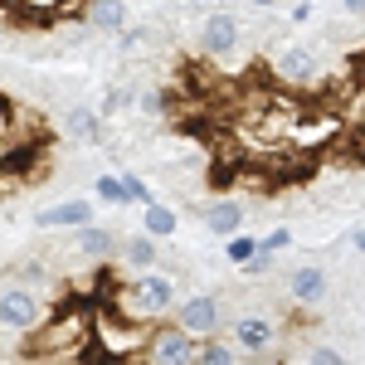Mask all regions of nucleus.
Returning a JSON list of instances; mask_svg holds the SVG:
<instances>
[{
	"instance_id": "39448f33",
	"label": "nucleus",
	"mask_w": 365,
	"mask_h": 365,
	"mask_svg": "<svg viewBox=\"0 0 365 365\" xmlns=\"http://www.w3.org/2000/svg\"><path fill=\"white\" fill-rule=\"evenodd\" d=\"M146 361H156V365L200 361V336H195V331H185L180 322H151V336H146Z\"/></svg>"
},
{
	"instance_id": "cd10ccee",
	"label": "nucleus",
	"mask_w": 365,
	"mask_h": 365,
	"mask_svg": "<svg viewBox=\"0 0 365 365\" xmlns=\"http://www.w3.org/2000/svg\"><path fill=\"white\" fill-rule=\"evenodd\" d=\"M351 244H356V253H365V229H356V234H351Z\"/></svg>"
},
{
	"instance_id": "2eb2a0df",
	"label": "nucleus",
	"mask_w": 365,
	"mask_h": 365,
	"mask_svg": "<svg viewBox=\"0 0 365 365\" xmlns=\"http://www.w3.org/2000/svg\"><path fill=\"white\" fill-rule=\"evenodd\" d=\"M117 258H122L132 273H141V268H156V263H161V239H156V234H146V229H141V234H127Z\"/></svg>"
},
{
	"instance_id": "aec40b11",
	"label": "nucleus",
	"mask_w": 365,
	"mask_h": 365,
	"mask_svg": "<svg viewBox=\"0 0 365 365\" xmlns=\"http://www.w3.org/2000/svg\"><path fill=\"white\" fill-rule=\"evenodd\" d=\"M253 253H258V239H253V234H244V229L225 239V258H229V263H239V268H244Z\"/></svg>"
},
{
	"instance_id": "f257e3e1",
	"label": "nucleus",
	"mask_w": 365,
	"mask_h": 365,
	"mask_svg": "<svg viewBox=\"0 0 365 365\" xmlns=\"http://www.w3.org/2000/svg\"><path fill=\"white\" fill-rule=\"evenodd\" d=\"M20 351L29 361H83V356H98V346H93V302H83V297L58 302L20 341Z\"/></svg>"
},
{
	"instance_id": "a211bd4d",
	"label": "nucleus",
	"mask_w": 365,
	"mask_h": 365,
	"mask_svg": "<svg viewBox=\"0 0 365 365\" xmlns=\"http://www.w3.org/2000/svg\"><path fill=\"white\" fill-rule=\"evenodd\" d=\"M93 195H98V205H113V210L132 205V195H127V180H122V175H113V170H103V175L93 180Z\"/></svg>"
},
{
	"instance_id": "1a4fd4ad",
	"label": "nucleus",
	"mask_w": 365,
	"mask_h": 365,
	"mask_svg": "<svg viewBox=\"0 0 365 365\" xmlns=\"http://www.w3.org/2000/svg\"><path fill=\"white\" fill-rule=\"evenodd\" d=\"M98 220V195L93 200H58V205H44L39 215H34V229H83Z\"/></svg>"
},
{
	"instance_id": "6e6552de",
	"label": "nucleus",
	"mask_w": 365,
	"mask_h": 365,
	"mask_svg": "<svg viewBox=\"0 0 365 365\" xmlns=\"http://www.w3.org/2000/svg\"><path fill=\"white\" fill-rule=\"evenodd\" d=\"M234 346L249 351V356L273 351V346H278V322L263 317V312H239V317H234Z\"/></svg>"
},
{
	"instance_id": "dca6fc26",
	"label": "nucleus",
	"mask_w": 365,
	"mask_h": 365,
	"mask_svg": "<svg viewBox=\"0 0 365 365\" xmlns=\"http://www.w3.org/2000/svg\"><path fill=\"white\" fill-rule=\"evenodd\" d=\"M200 220H205L210 234L229 239V234H239V229H244V205H234V200H215V205H205V210H200Z\"/></svg>"
},
{
	"instance_id": "f03ea898",
	"label": "nucleus",
	"mask_w": 365,
	"mask_h": 365,
	"mask_svg": "<svg viewBox=\"0 0 365 365\" xmlns=\"http://www.w3.org/2000/svg\"><path fill=\"white\" fill-rule=\"evenodd\" d=\"M103 302L137 317V322H161V317H170L180 307V287H175V278L166 268H141L132 282H113L103 292Z\"/></svg>"
},
{
	"instance_id": "393cba45",
	"label": "nucleus",
	"mask_w": 365,
	"mask_h": 365,
	"mask_svg": "<svg viewBox=\"0 0 365 365\" xmlns=\"http://www.w3.org/2000/svg\"><path fill=\"white\" fill-rule=\"evenodd\" d=\"M312 361H317V365H336L341 351H336V346H317V351H312Z\"/></svg>"
},
{
	"instance_id": "9d476101",
	"label": "nucleus",
	"mask_w": 365,
	"mask_h": 365,
	"mask_svg": "<svg viewBox=\"0 0 365 365\" xmlns=\"http://www.w3.org/2000/svg\"><path fill=\"white\" fill-rule=\"evenodd\" d=\"M287 297H292V307H322V302L331 297V278H327V268H317V263L292 268V273H287Z\"/></svg>"
},
{
	"instance_id": "b1692460",
	"label": "nucleus",
	"mask_w": 365,
	"mask_h": 365,
	"mask_svg": "<svg viewBox=\"0 0 365 365\" xmlns=\"http://www.w3.org/2000/svg\"><path fill=\"white\" fill-rule=\"evenodd\" d=\"M122 180H127V195H132V205H151V185H146V180H141V175H132V170H127V175H122Z\"/></svg>"
},
{
	"instance_id": "20e7f679",
	"label": "nucleus",
	"mask_w": 365,
	"mask_h": 365,
	"mask_svg": "<svg viewBox=\"0 0 365 365\" xmlns=\"http://www.w3.org/2000/svg\"><path fill=\"white\" fill-rule=\"evenodd\" d=\"M49 302H44V292L34 287V282H10V287H0V331L15 341H25L44 317H49Z\"/></svg>"
},
{
	"instance_id": "f3484780",
	"label": "nucleus",
	"mask_w": 365,
	"mask_h": 365,
	"mask_svg": "<svg viewBox=\"0 0 365 365\" xmlns=\"http://www.w3.org/2000/svg\"><path fill=\"white\" fill-rule=\"evenodd\" d=\"M141 229L146 234H156V239H175V229H180V215L161 205V200H151V205H141Z\"/></svg>"
},
{
	"instance_id": "f8f14e48",
	"label": "nucleus",
	"mask_w": 365,
	"mask_h": 365,
	"mask_svg": "<svg viewBox=\"0 0 365 365\" xmlns=\"http://www.w3.org/2000/svg\"><path fill=\"white\" fill-rule=\"evenodd\" d=\"M200 49L210 58L234 54V49H239V20H234L229 10H210L205 25H200Z\"/></svg>"
},
{
	"instance_id": "0eeeda50",
	"label": "nucleus",
	"mask_w": 365,
	"mask_h": 365,
	"mask_svg": "<svg viewBox=\"0 0 365 365\" xmlns=\"http://www.w3.org/2000/svg\"><path fill=\"white\" fill-rule=\"evenodd\" d=\"M175 322H180L185 331H195L200 341L220 336V331H225V297H215V292H195V297H185V302L175 307Z\"/></svg>"
},
{
	"instance_id": "4468645a",
	"label": "nucleus",
	"mask_w": 365,
	"mask_h": 365,
	"mask_svg": "<svg viewBox=\"0 0 365 365\" xmlns=\"http://www.w3.org/2000/svg\"><path fill=\"white\" fill-rule=\"evenodd\" d=\"M63 137L78 146H98L103 141V108H68L63 113Z\"/></svg>"
},
{
	"instance_id": "4be33fe9",
	"label": "nucleus",
	"mask_w": 365,
	"mask_h": 365,
	"mask_svg": "<svg viewBox=\"0 0 365 365\" xmlns=\"http://www.w3.org/2000/svg\"><path fill=\"white\" fill-rule=\"evenodd\" d=\"M141 44H151V29L146 25H127L117 34V49H122V54H141Z\"/></svg>"
},
{
	"instance_id": "ddd939ff",
	"label": "nucleus",
	"mask_w": 365,
	"mask_h": 365,
	"mask_svg": "<svg viewBox=\"0 0 365 365\" xmlns=\"http://www.w3.org/2000/svg\"><path fill=\"white\" fill-rule=\"evenodd\" d=\"M83 20L93 34H122L127 29V0H83Z\"/></svg>"
},
{
	"instance_id": "9b49d317",
	"label": "nucleus",
	"mask_w": 365,
	"mask_h": 365,
	"mask_svg": "<svg viewBox=\"0 0 365 365\" xmlns=\"http://www.w3.org/2000/svg\"><path fill=\"white\" fill-rule=\"evenodd\" d=\"M73 249L83 253L93 268H108L117 253H122V239H117V234H113L108 225H98V220H93V225L73 229Z\"/></svg>"
},
{
	"instance_id": "6ab92c4d",
	"label": "nucleus",
	"mask_w": 365,
	"mask_h": 365,
	"mask_svg": "<svg viewBox=\"0 0 365 365\" xmlns=\"http://www.w3.org/2000/svg\"><path fill=\"white\" fill-rule=\"evenodd\" d=\"M234 361H239V346L225 341V331L200 341V365H234Z\"/></svg>"
},
{
	"instance_id": "a878e982",
	"label": "nucleus",
	"mask_w": 365,
	"mask_h": 365,
	"mask_svg": "<svg viewBox=\"0 0 365 365\" xmlns=\"http://www.w3.org/2000/svg\"><path fill=\"white\" fill-rule=\"evenodd\" d=\"M287 20H292V25H307V20H312V5H307V0H297V5H292V15H287Z\"/></svg>"
},
{
	"instance_id": "5701e85b",
	"label": "nucleus",
	"mask_w": 365,
	"mask_h": 365,
	"mask_svg": "<svg viewBox=\"0 0 365 365\" xmlns=\"http://www.w3.org/2000/svg\"><path fill=\"white\" fill-rule=\"evenodd\" d=\"M258 249H268V253H282V249H292V229L282 225V229H268L263 239H258Z\"/></svg>"
},
{
	"instance_id": "423d86ee",
	"label": "nucleus",
	"mask_w": 365,
	"mask_h": 365,
	"mask_svg": "<svg viewBox=\"0 0 365 365\" xmlns=\"http://www.w3.org/2000/svg\"><path fill=\"white\" fill-rule=\"evenodd\" d=\"M273 78L287 88H312V83H322V58L307 44H282L273 54Z\"/></svg>"
},
{
	"instance_id": "412c9836",
	"label": "nucleus",
	"mask_w": 365,
	"mask_h": 365,
	"mask_svg": "<svg viewBox=\"0 0 365 365\" xmlns=\"http://www.w3.org/2000/svg\"><path fill=\"white\" fill-rule=\"evenodd\" d=\"M132 103H137V113H141V117H166V108H170L161 88H141V93L132 98Z\"/></svg>"
},
{
	"instance_id": "c85d7f7f",
	"label": "nucleus",
	"mask_w": 365,
	"mask_h": 365,
	"mask_svg": "<svg viewBox=\"0 0 365 365\" xmlns=\"http://www.w3.org/2000/svg\"><path fill=\"white\" fill-rule=\"evenodd\" d=\"M253 10H273V5H278V0H249Z\"/></svg>"
},
{
	"instance_id": "7ed1b4c3",
	"label": "nucleus",
	"mask_w": 365,
	"mask_h": 365,
	"mask_svg": "<svg viewBox=\"0 0 365 365\" xmlns=\"http://www.w3.org/2000/svg\"><path fill=\"white\" fill-rule=\"evenodd\" d=\"M146 336H151V322H137L127 312L108 307V302H93V346H98V356H108V361L146 356Z\"/></svg>"
},
{
	"instance_id": "bb28decb",
	"label": "nucleus",
	"mask_w": 365,
	"mask_h": 365,
	"mask_svg": "<svg viewBox=\"0 0 365 365\" xmlns=\"http://www.w3.org/2000/svg\"><path fill=\"white\" fill-rule=\"evenodd\" d=\"M341 10L346 15H365V0H341Z\"/></svg>"
}]
</instances>
